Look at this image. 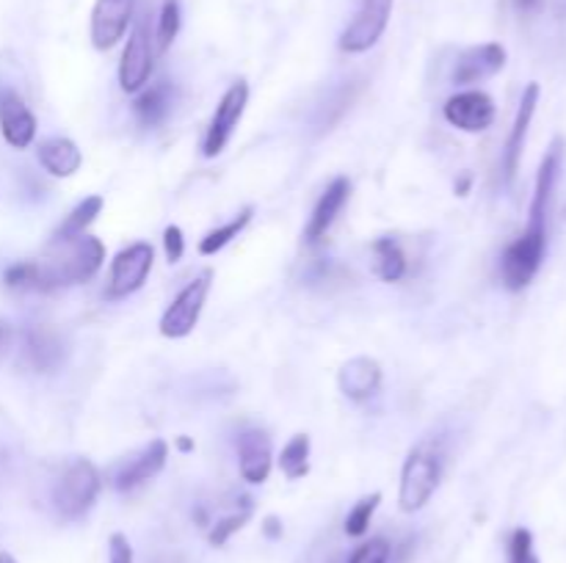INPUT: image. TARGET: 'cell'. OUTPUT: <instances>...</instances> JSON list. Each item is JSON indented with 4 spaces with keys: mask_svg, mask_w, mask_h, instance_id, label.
I'll return each instance as SVG.
<instances>
[{
    "mask_svg": "<svg viewBox=\"0 0 566 563\" xmlns=\"http://www.w3.org/2000/svg\"><path fill=\"white\" fill-rule=\"evenodd\" d=\"M48 260H34V291L50 293L59 287L81 285L89 282L106 262V246L100 237L81 235L75 241H67Z\"/></svg>",
    "mask_w": 566,
    "mask_h": 563,
    "instance_id": "cell-1",
    "label": "cell"
},
{
    "mask_svg": "<svg viewBox=\"0 0 566 563\" xmlns=\"http://www.w3.org/2000/svg\"><path fill=\"white\" fill-rule=\"evenodd\" d=\"M443 480V458L429 445H418L407 456L398 484V505L404 514H418L431 503Z\"/></svg>",
    "mask_w": 566,
    "mask_h": 563,
    "instance_id": "cell-2",
    "label": "cell"
},
{
    "mask_svg": "<svg viewBox=\"0 0 566 563\" xmlns=\"http://www.w3.org/2000/svg\"><path fill=\"white\" fill-rule=\"evenodd\" d=\"M103 478L100 469L89 462V458H77L64 469L61 480L53 489V503L61 519L77 522L95 509L97 498H100Z\"/></svg>",
    "mask_w": 566,
    "mask_h": 563,
    "instance_id": "cell-3",
    "label": "cell"
},
{
    "mask_svg": "<svg viewBox=\"0 0 566 563\" xmlns=\"http://www.w3.org/2000/svg\"><path fill=\"white\" fill-rule=\"evenodd\" d=\"M213 285V268H205L200 277H194L178 296L171 298V304L166 307L164 318H160V334L169 340H183L200 323V315L205 309L207 293Z\"/></svg>",
    "mask_w": 566,
    "mask_h": 563,
    "instance_id": "cell-4",
    "label": "cell"
},
{
    "mask_svg": "<svg viewBox=\"0 0 566 563\" xmlns=\"http://www.w3.org/2000/svg\"><path fill=\"white\" fill-rule=\"evenodd\" d=\"M544 252H547V235L522 232L514 244L506 246L501 257L503 285L508 291H526L542 268Z\"/></svg>",
    "mask_w": 566,
    "mask_h": 563,
    "instance_id": "cell-5",
    "label": "cell"
},
{
    "mask_svg": "<svg viewBox=\"0 0 566 563\" xmlns=\"http://www.w3.org/2000/svg\"><path fill=\"white\" fill-rule=\"evenodd\" d=\"M389 14H393V0H357L354 17L337 42L342 53H368L387 30Z\"/></svg>",
    "mask_w": 566,
    "mask_h": 563,
    "instance_id": "cell-6",
    "label": "cell"
},
{
    "mask_svg": "<svg viewBox=\"0 0 566 563\" xmlns=\"http://www.w3.org/2000/svg\"><path fill=\"white\" fill-rule=\"evenodd\" d=\"M155 262V249L147 241H136L130 244L128 249L119 252L111 260V277H108V302H117V298H128L136 291H142L144 282H147L149 271H153Z\"/></svg>",
    "mask_w": 566,
    "mask_h": 563,
    "instance_id": "cell-7",
    "label": "cell"
},
{
    "mask_svg": "<svg viewBox=\"0 0 566 563\" xmlns=\"http://www.w3.org/2000/svg\"><path fill=\"white\" fill-rule=\"evenodd\" d=\"M246 106H249V84L246 81H236V84L221 95L219 106H216V111H213L210 125H207V133H205V142H202V155H205V158H219V155L225 152V147L230 144L232 133H236Z\"/></svg>",
    "mask_w": 566,
    "mask_h": 563,
    "instance_id": "cell-8",
    "label": "cell"
},
{
    "mask_svg": "<svg viewBox=\"0 0 566 563\" xmlns=\"http://www.w3.org/2000/svg\"><path fill=\"white\" fill-rule=\"evenodd\" d=\"M155 64V42L149 36L147 20H139L136 28L130 30V39L119 61V86L124 95H139L149 84Z\"/></svg>",
    "mask_w": 566,
    "mask_h": 563,
    "instance_id": "cell-9",
    "label": "cell"
},
{
    "mask_svg": "<svg viewBox=\"0 0 566 563\" xmlns=\"http://www.w3.org/2000/svg\"><path fill=\"white\" fill-rule=\"evenodd\" d=\"M495 100L481 89H465L443 106V117L461 133H484L495 122Z\"/></svg>",
    "mask_w": 566,
    "mask_h": 563,
    "instance_id": "cell-10",
    "label": "cell"
},
{
    "mask_svg": "<svg viewBox=\"0 0 566 563\" xmlns=\"http://www.w3.org/2000/svg\"><path fill=\"white\" fill-rule=\"evenodd\" d=\"M136 0H97L92 9V45L97 50H111L122 42L128 25L133 23Z\"/></svg>",
    "mask_w": 566,
    "mask_h": 563,
    "instance_id": "cell-11",
    "label": "cell"
},
{
    "mask_svg": "<svg viewBox=\"0 0 566 563\" xmlns=\"http://www.w3.org/2000/svg\"><path fill=\"white\" fill-rule=\"evenodd\" d=\"M166 458H169V445H166L164 439H153L147 448H142L136 456H130L128 462L117 469V475H113V489L122 494L136 492L139 487H144L147 480H153L155 475L166 467Z\"/></svg>",
    "mask_w": 566,
    "mask_h": 563,
    "instance_id": "cell-12",
    "label": "cell"
},
{
    "mask_svg": "<svg viewBox=\"0 0 566 563\" xmlns=\"http://www.w3.org/2000/svg\"><path fill=\"white\" fill-rule=\"evenodd\" d=\"M539 95H542L539 84H528L526 91H522V100H519L511 133H508L506 147H503V178H506V183H514V178L519 172V160H522V149H526L533 113H537Z\"/></svg>",
    "mask_w": 566,
    "mask_h": 563,
    "instance_id": "cell-13",
    "label": "cell"
},
{
    "mask_svg": "<svg viewBox=\"0 0 566 563\" xmlns=\"http://www.w3.org/2000/svg\"><path fill=\"white\" fill-rule=\"evenodd\" d=\"M0 136L12 149H28L36 138V117L14 89H0Z\"/></svg>",
    "mask_w": 566,
    "mask_h": 563,
    "instance_id": "cell-14",
    "label": "cell"
},
{
    "mask_svg": "<svg viewBox=\"0 0 566 563\" xmlns=\"http://www.w3.org/2000/svg\"><path fill=\"white\" fill-rule=\"evenodd\" d=\"M506 48L497 42L475 45V48H467L465 53L456 59L454 72H450V81L456 86H472L481 84L486 77H495L497 72L506 66Z\"/></svg>",
    "mask_w": 566,
    "mask_h": 563,
    "instance_id": "cell-15",
    "label": "cell"
},
{
    "mask_svg": "<svg viewBox=\"0 0 566 563\" xmlns=\"http://www.w3.org/2000/svg\"><path fill=\"white\" fill-rule=\"evenodd\" d=\"M238 473L246 484H266L274 467V451L272 437L260 428H249L238 437Z\"/></svg>",
    "mask_w": 566,
    "mask_h": 563,
    "instance_id": "cell-16",
    "label": "cell"
},
{
    "mask_svg": "<svg viewBox=\"0 0 566 563\" xmlns=\"http://www.w3.org/2000/svg\"><path fill=\"white\" fill-rule=\"evenodd\" d=\"M23 359L36 374H56L67 359V345L56 329L31 327L23 334Z\"/></svg>",
    "mask_w": 566,
    "mask_h": 563,
    "instance_id": "cell-17",
    "label": "cell"
},
{
    "mask_svg": "<svg viewBox=\"0 0 566 563\" xmlns=\"http://www.w3.org/2000/svg\"><path fill=\"white\" fill-rule=\"evenodd\" d=\"M348 196H351V180L348 178L332 180L329 188H326L324 194H321L318 203H315L308 227H304V241H308L310 246H315L318 241H324L326 232L332 230L335 219L340 216V210L346 208Z\"/></svg>",
    "mask_w": 566,
    "mask_h": 563,
    "instance_id": "cell-18",
    "label": "cell"
},
{
    "mask_svg": "<svg viewBox=\"0 0 566 563\" xmlns=\"http://www.w3.org/2000/svg\"><path fill=\"white\" fill-rule=\"evenodd\" d=\"M382 365L371 356H354L348 359L340 370H337V387H340L342 395L348 401H368L371 395H376L378 387H382Z\"/></svg>",
    "mask_w": 566,
    "mask_h": 563,
    "instance_id": "cell-19",
    "label": "cell"
},
{
    "mask_svg": "<svg viewBox=\"0 0 566 563\" xmlns=\"http://www.w3.org/2000/svg\"><path fill=\"white\" fill-rule=\"evenodd\" d=\"M36 160L39 167L50 174V178H72V174L81 172L83 167V152L77 149V144L72 138L64 136H50L45 142H39L36 147Z\"/></svg>",
    "mask_w": 566,
    "mask_h": 563,
    "instance_id": "cell-20",
    "label": "cell"
},
{
    "mask_svg": "<svg viewBox=\"0 0 566 563\" xmlns=\"http://www.w3.org/2000/svg\"><path fill=\"white\" fill-rule=\"evenodd\" d=\"M171 108H174V86L169 81H155L147 84L133 100V113H136L139 125L155 131L169 119Z\"/></svg>",
    "mask_w": 566,
    "mask_h": 563,
    "instance_id": "cell-21",
    "label": "cell"
},
{
    "mask_svg": "<svg viewBox=\"0 0 566 563\" xmlns=\"http://www.w3.org/2000/svg\"><path fill=\"white\" fill-rule=\"evenodd\" d=\"M371 255H373V273H376L382 282L393 285V282H401V279L407 277L409 262L396 237L389 235L376 237L371 246Z\"/></svg>",
    "mask_w": 566,
    "mask_h": 563,
    "instance_id": "cell-22",
    "label": "cell"
},
{
    "mask_svg": "<svg viewBox=\"0 0 566 563\" xmlns=\"http://www.w3.org/2000/svg\"><path fill=\"white\" fill-rule=\"evenodd\" d=\"M103 205H106V199H103L100 194H92L86 196L83 203H77L75 208L70 210V216L56 227L53 244H67V241H75V237L86 235V230H89V227L95 224L97 216L103 213Z\"/></svg>",
    "mask_w": 566,
    "mask_h": 563,
    "instance_id": "cell-23",
    "label": "cell"
},
{
    "mask_svg": "<svg viewBox=\"0 0 566 563\" xmlns=\"http://www.w3.org/2000/svg\"><path fill=\"white\" fill-rule=\"evenodd\" d=\"M252 216H254V208H243L236 219H230L227 224H221V227H216V230L207 232V235L200 241V255L202 257L219 255L227 244H232V241H236V237L246 230L249 221H252Z\"/></svg>",
    "mask_w": 566,
    "mask_h": 563,
    "instance_id": "cell-24",
    "label": "cell"
},
{
    "mask_svg": "<svg viewBox=\"0 0 566 563\" xmlns=\"http://www.w3.org/2000/svg\"><path fill=\"white\" fill-rule=\"evenodd\" d=\"M279 469L288 480H299L310 473V437L296 433L279 453Z\"/></svg>",
    "mask_w": 566,
    "mask_h": 563,
    "instance_id": "cell-25",
    "label": "cell"
},
{
    "mask_svg": "<svg viewBox=\"0 0 566 563\" xmlns=\"http://www.w3.org/2000/svg\"><path fill=\"white\" fill-rule=\"evenodd\" d=\"M180 23H183V14H180V0H164L158 17V28H155V50L166 53L171 48V42L178 39Z\"/></svg>",
    "mask_w": 566,
    "mask_h": 563,
    "instance_id": "cell-26",
    "label": "cell"
},
{
    "mask_svg": "<svg viewBox=\"0 0 566 563\" xmlns=\"http://www.w3.org/2000/svg\"><path fill=\"white\" fill-rule=\"evenodd\" d=\"M378 503H382V494L373 492V494H368V498H362L354 509L348 511L346 536H351V539H360V536H365L368 528H371V519H373V514H376Z\"/></svg>",
    "mask_w": 566,
    "mask_h": 563,
    "instance_id": "cell-27",
    "label": "cell"
},
{
    "mask_svg": "<svg viewBox=\"0 0 566 563\" xmlns=\"http://www.w3.org/2000/svg\"><path fill=\"white\" fill-rule=\"evenodd\" d=\"M249 519H252V500H249L241 511H232V514L216 519V525H213L210 534H207V541H210L213 547H225Z\"/></svg>",
    "mask_w": 566,
    "mask_h": 563,
    "instance_id": "cell-28",
    "label": "cell"
},
{
    "mask_svg": "<svg viewBox=\"0 0 566 563\" xmlns=\"http://www.w3.org/2000/svg\"><path fill=\"white\" fill-rule=\"evenodd\" d=\"M389 555H393V547L384 536H373L371 541L357 547L348 558V563H389Z\"/></svg>",
    "mask_w": 566,
    "mask_h": 563,
    "instance_id": "cell-29",
    "label": "cell"
},
{
    "mask_svg": "<svg viewBox=\"0 0 566 563\" xmlns=\"http://www.w3.org/2000/svg\"><path fill=\"white\" fill-rule=\"evenodd\" d=\"M508 563H539L533 552V534L528 528H517L508 539Z\"/></svg>",
    "mask_w": 566,
    "mask_h": 563,
    "instance_id": "cell-30",
    "label": "cell"
},
{
    "mask_svg": "<svg viewBox=\"0 0 566 563\" xmlns=\"http://www.w3.org/2000/svg\"><path fill=\"white\" fill-rule=\"evenodd\" d=\"M164 252H166V260H169L171 266L183 260L185 237H183V230H180L178 224H169L164 230Z\"/></svg>",
    "mask_w": 566,
    "mask_h": 563,
    "instance_id": "cell-31",
    "label": "cell"
},
{
    "mask_svg": "<svg viewBox=\"0 0 566 563\" xmlns=\"http://www.w3.org/2000/svg\"><path fill=\"white\" fill-rule=\"evenodd\" d=\"M108 563H133V547H130L128 536L113 534L108 539Z\"/></svg>",
    "mask_w": 566,
    "mask_h": 563,
    "instance_id": "cell-32",
    "label": "cell"
},
{
    "mask_svg": "<svg viewBox=\"0 0 566 563\" xmlns=\"http://www.w3.org/2000/svg\"><path fill=\"white\" fill-rule=\"evenodd\" d=\"M263 534H266V539H272V541L282 539V534H285L282 522H279L277 516H266V519H263Z\"/></svg>",
    "mask_w": 566,
    "mask_h": 563,
    "instance_id": "cell-33",
    "label": "cell"
},
{
    "mask_svg": "<svg viewBox=\"0 0 566 563\" xmlns=\"http://www.w3.org/2000/svg\"><path fill=\"white\" fill-rule=\"evenodd\" d=\"M470 185H472V178L465 172L459 180H456V196H467V194H470Z\"/></svg>",
    "mask_w": 566,
    "mask_h": 563,
    "instance_id": "cell-34",
    "label": "cell"
},
{
    "mask_svg": "<svg viewBox=\"0 0 566 563\" xmlns=\"http://www.w3.org/2000/svg\"><path fill=\"white\" fill-rule=\"evenodd\" d=\"M174 445H178V451L180 453H194V439L191 437H178V442H174Z\"/></svg>",
    "mask_w": 566,
    "mask_h": 563,
    "instance_id": "cell-35",
    "label": "cell"
},
{
    "mask_svg": "<svg viewBox=\"0 0 566 563\" xmlns=\"http://www.w3.org/2000/svg\"><path fill=\"white\" fill-rule=\"evenodd\" d=\"M7 340H9V327L7 323H0V345L7 343Z\"/></svg>",
    "mask_w": 566,
    "mask_h": 563,
    "instance_id": "cell-36",
    "label": "cell"
},
{
    "mask_svg": "<svg viewBox=\"0 0 566 563\" xmlns=\"http://www.w3.org/2000/svg\"><path fill=\"white\" fill-rule=\"evenodd\" d=\"M0 563H17V561H14V558L9 555V552H0Z\"/></svg>",
    "mask_w": 566,
    "mask_h": 563,
    "instance_id": "cell-37",
    "label": "cell"
},
{
    "mask_svg": "<svg viewBox=\"0 0 566 563\" xmlns=\"http://www.w3.org/2000/svg\"><path fill=\"white\" fill-rule=\"evenodd\" d=\"M519 3H522V7H526V9H531V7H537L539 0H519Z\"/></svg>",
    "mask_w": 566,
    "mask_h": 563,
    "instance_id": "cell-38",
    "label": "cell"
},
{
    "mask_svg": "<svg viewBox=\"0 0 566 563\" xmlns=\"http://www.w3.org/2000/svg\"><path fill=\"white\" fill-rule=\"evenodd\" d=\"M564 216H566V210H564Z\"/></svg>",
    "mask_w": 566,
    "mask_h": 563,
    "instance_id": "cell-39",
    "label": "cell"
}]
</instances>
